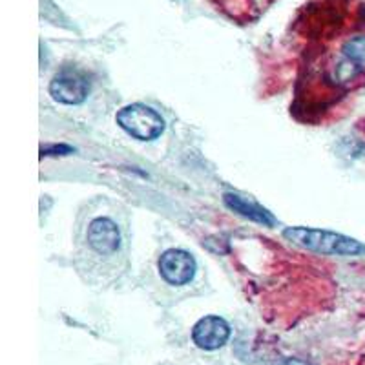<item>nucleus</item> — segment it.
<instances>
[{"label": "nucleus", "mask_w": 365, "mask_h": 365, "mask_svg": "<svg viewBox=\"0 0 365 365\" xmlns=\"http://www.w3.org/2000/svg\"><path fill=\"white\" fill-rule=\"evenodd\" d=\"M283 236L294 245L319 254H331V256H360V254H365V245H361L360 241L344 236V234L331 232V230L291 227L283 230Z\"/></svg>", "instance_id": "obj_1"}, {"label": "nucleus", "mask_w": 365, "mask_h": 365, "mask_svg": "<svg viewBox=\"0 0 365 365\" xmlns=\"http://www.w3.org/2000/svg\"><path fill=\"white\" fill-rule=\"evenodd\" d=\"M117 125L139 141H152L165 132V119L146 104L135 103L117 113Z\"/></svg>", "instance_id": "obj_2"}, {"label": "nucleus", "mask_w": 365, "mask_h": 365, "mask_svg": "<svg viewBox=\"0 0 365 365\" xmlns=\"http://www.w3.org/2000/svg\"><path fill=\"white\" fill-rule=\"evenodd\" d=\"M86 243L97 256H115L120 249V230L110 217L91 220L86 230Z\"/></svg>", "instance_id": "obj_3"}, {"label": "nucleus", "mask_w": 365, "mask_h": 365, "mask_svg": "<svg viewBox=\"0 0 365 365\" xmlns=\"http://www.w3.org/2000/svg\"><path fill=\"white\" fill-rule=\"evenodd\" d=\"M195 259L187 250L170 249L159 257V272L170 285H185L195 274Z\"/></svg>", "instance_id": "obj_4"}, {"label": "nucleus", "mask_w": 365, "mask_h": 365, "mask_svg": "<svg viewBox=\"0 0 365 365\" xmlns=\"http://www.w3.org/2000/svg\"><path fill=\"white\" fill-rule=\"evenodd\" d=\"M90 84L83 75L77 71H63L55 75V79L50 84V93L57 103L61 104H81L86 101Z\"/></svg>", "instance_id": "obj_5"}, {"label": "nucleus", "mask_w": 365, "mask_h": 365, "mask_svg": "<svg viewBox=\"0 0 365 365\" xmlns=\"http://www.w3.org/2000/svg\"><path fill=\"white\" fill-rule=\"evenodd\" d=\"M230 338V325L220 316H205L192 329V340L200 349L216 351Z\"/></svg>", "instance_id": "obj_6"}, {"label": "nucleus", "mask_w": 365, "mask_h": 365, "mask_svg": "<svg viewBox=\"0 0 365 365\" xmlns=\"http://www.w3.org/2000/svg\"><path fill=\"white\" fill-rule=\"evenodd\" d=\"M225 205H227L230 210L237 212L243 217H249V220L256 221V223L267 225V227H272L274 217L270 216V212H267L265 208H262L256 203H249L247 200H243L241 195L236 194H225Z\"/></svg>", "instance_id": "obj_7"}, {"label": "nucleus", "mask_w": 365, "mask_h": 365, "mask_svg": "<svg viewBox=\"0 0 365 365\" xmlns=\"http://www.w3.org/2000/svg\"><path fill=\"white\" fill-rule=\"evenodd\" d=\"M345 58L354 64H365V35L349 38L341 48Z\"/></svg>", "instance_id": "obj_8"}, {"label": "nucleus", "mask_w": 365, "mask_h": 365, "mask_svg": "<svg viewBox=\"0 0 365 365\" xmlns=\"http://www.w3.org/2000/svg\"><path fill=\"white\" fill-rule=\"evenodd\" d=\"M270 365H309V364L303 360H296V358H283V360L272 361Z\"/></svg>", "instance_id": "obj_9"}]
</instances>
